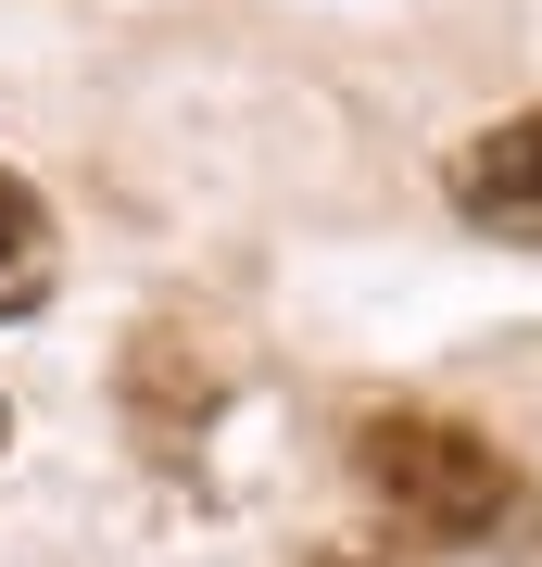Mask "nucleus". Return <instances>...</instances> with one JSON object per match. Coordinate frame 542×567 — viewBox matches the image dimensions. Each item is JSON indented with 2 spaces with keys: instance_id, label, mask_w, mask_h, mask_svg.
<instances>
[{
  "instance_id": "nucleus-1",
  "label": "nucleus",
  "mask_w": 542,
  "mask_h": 567,
  "mask_svg": "<svg viewBox=\"0 0 542 567\" xmlns=\"http://www.w3.org/2000/svg\"><path fill=\"white\" fill-rule=\"evenodd\" d=\"M354 480L403 543H442V555H504L530 543V480L504 466L467 416H429V404H379L354 429Z\"/></svg>"
},
{
  "instance_id": "nucleus-2",
  "label": "nucleus",
  "mask_w": 542,
  "mask_h": 567,
  "mask_svg": "<svg viewBox=\"0 0 542 567\" xmlns=\"http://www.w3.org/2000/svg\"><path fill=\"white\" fill-rule=\"evenodd\" d=\"M442 189H454V215L480 227V240H518L542 252V114H504L480 126L454 164H442Z\"/></svg>"
},
{
  "instance_id": "nucleus-3",
  "label": "nucleus",
  "mask_w": 542,
  "mask_h": 567,
  "mask_svg": "<svg viewBox=\"0 0 542 567\" xmlns=\"http://www.w3.org/2000/svg\"><path fill=\"white\" fill-rule=\"evenodd\" d=\"M51 278H63V240H51V203L0 164V328L13 316H39L51 303Z\"/></svg>"
},
{
  "instance_id": "nucleus-4",
  "label": "nucleus",
  "mask_w": 542,
  "mask_h": 567,
  "mask_svg": "<svg viewBox=\"0 0 542 567\" xmlns=\"http://www.w3.org/2000/svg\"><path fill=\"white\" fill-rule=\"evenodd\" d=\"M303 567H379V555H303Z\"/></svg>"
},
{
  "instance_id": "nucleus-5",
  "label": "nucleus",
  "mask_w": 542,
  "mask_h": 567,
  "mask_svg": "<svg viewBox=\"0 0 542 567\" xmlns=\"http://www.w3.org/2000/svg\"><path fill=\"white\" fill-rule=\"evenodd\" d=\"M0 442H13V416H0Z\"/></svg>"
}]
</instances>
